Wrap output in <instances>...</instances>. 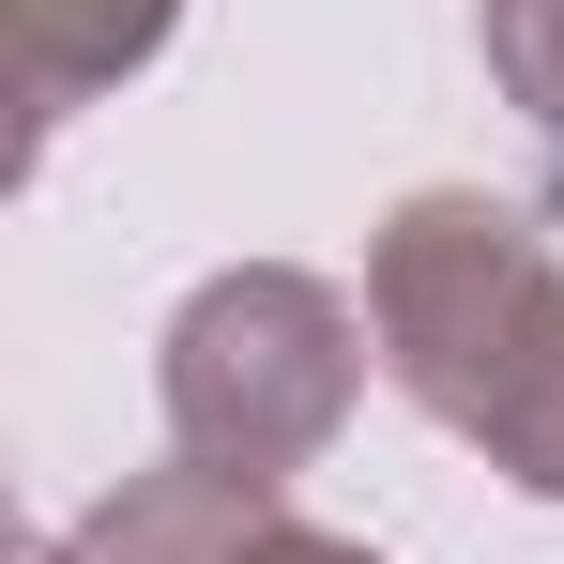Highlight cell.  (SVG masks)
<instances>
[{
	"mask_svg": "<svg viewBox=\"0 0 564 564\" xmlns=\"http://www.w3.org/2000/svg\"><path fill=\"white\" fill-rule=\"evenodd\" d=\"M367 336L427 427L488 443L564 367V245L488 184H412L367 245Z\"/></svg>",
	"mask_w": 564,
	"mask_h": 564,
	"instance_id": "cell-1",
	"label": "cell"
},
{
	"mask_svg": "<svg viewBox=\"0 0 564 564\" xmlns=\"http://www.w3.org/2000/svg\"><path fill=\"white\" fill-rule=\"evenodd\" d=\"M367 367H381V336H367V305L336 275H305V260H229V275H198L184 305H169V336H153L169 458L245 473V488H290V473L351 427Z\"/></svg>",
	"mask_w": 564,
	"mask_h": 564,
	"instance_id": "cell-2",
	"label": "cell"
},
{
	"mask_svg": "<svg viewBox=\"0 0 564 564\" xmlns=\"http://www.w3.org/2000/svg\"><path fill=\"white\" fill-rule=\"evenodd\" d=\"M275 519H290V488H245V473L153 458V473H122L93 519H77V564H245Z\"/></svg>",
	"mask_w": 564,
	"mask_h": 564,
	"instance_id": "cell-3",
	"label": "cell"
},
{
	"mask_svg": "<svg viewBox=\"0 0 564 564\" xmlns=\"http://www.w3.org/2000/svg\"><path fill=\"white\" fill-rule=\"evenodd\" d=\"M169 31H184V0H0V46H15V107H31V138H62L93 93H122Z\"/></svg>",
	"mask_w": 564,
	"mask_h": 564,
	"instance_id": "cell-4",
	"label": "cell"
},
{
	"mask_svg": "<svg viewBox=\"0 0 564 564\" xmlns=\"http://www.w3.org/2000/svg\"><path fill=\"white\" fill-rule=\"evenodd\" d=\"M488 93L564 153V0H488Z\"/></svg>",
	"mask_w": 564,
	"mask_h": 564,
	"instance_id": "cell-5",
	"label": "cell"
},
{
	"mask_svg": "<svg viewBox=\"0 0 564 564\" xmlns=\"http://www.w3.org/2000/svg\"><path fill=\"white\" fill-rule=\"evenodd\" d=\"M488 473H519L534 503H564V367L534 381V397H519L503 427H488Z\"/></svg>",
	"mask_w": 564,
	"mask_h": 564,
	"instance_id": "cell-6",
	"label": "cell"
},
{
	"mask_svg": "<svg viewBox=\"0 0 564 564\" xmlns=\"http://www.w3.org/2000/svg\"><path fill=\"white\" fill-rule=\"evenodd\" d=\"M245 564H381V550H351V534H321V519H275Z\"/></svg>",
	"mask_w": 564,
	"mask_h": 564,
	"instance_id": "cell-7",
	"label": "cell"
}]
</instances>
